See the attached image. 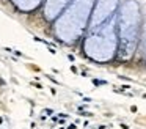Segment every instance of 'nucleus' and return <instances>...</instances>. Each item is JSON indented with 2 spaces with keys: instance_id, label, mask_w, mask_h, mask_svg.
<instances>
[{
  "instance_id": "obj_6",
  "label": "nucleus",
  "mask_w": 146,
  "mask_h": 129,
  "mask_svg": "<svg viewBox=\"0 0 146 129\" xmlns=\"http://www.w3.org/2000/svg\"><path fill=\"white\" fill-rule=\"evenodd\" d=\"M13 3L22 13H30V11H35L42 3V0H13Z\"/></svg>"
},
{
  "instance_id": "obj_2",
  "label": "nucleus",
  "mask_w": 146,
  "mask_h": 129,
  "mask_svg": "<svg viewBox=\"0 0 146 129\" xmlns=\"http://www.w3.org/2000/svg\"><path fill=\"white\" fill-rule=\"evenodd\" d=\"M96 0H72L54 21V31L63 43H74L88 28Z\"/></svg>"
},
{
  "instance_id": "obj_1",
  "label": "nucleus",
  "mask_w": 146,
  "mask_h": 129,
  "mask_svg": "<svg viewBox=\"0 0 146 129\" xmlns=\"http://www.w3.org/2000/svg\"><path fill=\"white\" fill-rule=\"evenodd\" d=\"M141 28V11L135 0H126L118 6L116 11V38H118V55L123 60L133 57L140 39Z\"/></svg>"
},
{
  "instance_id": "obj_5",
  "label": "nucleus",
  "mask_w": 146,
  "mask_h": 129,
  "mask_svg": "<svg viewBox=\"0 0 146 129\" xmlns=\"http://www.w3.org/2000/svg\"><path fill=\"white\" fill-rule=\"evenodd\" d=\"M72 0H46L44 2V17L54 22L60 16V13L66 8Z\"/></svg>"
},
{
  "instance_id": "obj_4",
  "label": "nucleus",
  "mask_w": 146,
  "mask_h": 129,
  "mask_svg": "<svg viewBox=\"0 0 146 129\" xmlns=\"http://www.w3.org/2000/svg\"><path fill=\"white\" fill-rule=\"evenodd\" d=\"M118 6H119V0H96L91 11L88 28L99 27L105 21H108L111 16L116 14Z\"/></svg>"
},
{
  "instance_id": "obj_3",
  "label": "nucleus",
  "mask_w": 146,
  "mask_h": 129,
  "mask_svg": "<svg viewBox=\"0 0 146 129\" xmlns=\"http://www.w3.org/2000/svg\"><path fill=\"white\" fill-rule=\"evenodd\" d=\"M83 50L86 57L96 61H110L118 52V38H116V14L99 27L88 28Z\"/></svg>"
},
{
  "instance_id": "obj_7",
  "label": "nucleus",
  "mask_w": 146,
  "mask_h": 129,
  "mask_svg": "<svg viewBox=\"0 0 146 129\" xmlns=\"http://www.w3.org/2000/svg\"><path fill=\"white\" fill-rule=\"evenodd\" d=\"M140 47H141V50L146 53V21L141 22V28H140Z\"/></svg>"
}]
</instances>
